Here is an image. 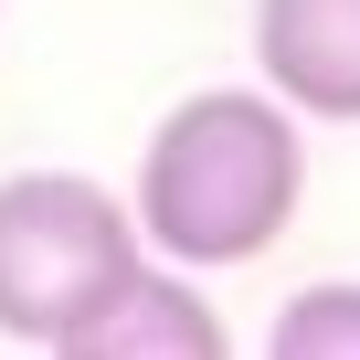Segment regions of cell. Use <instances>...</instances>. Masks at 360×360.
<instances>
[{
	"mask_svg": "<svg viewBox=\"0 0 360 360\" xmlns=\"http://www.w3.org/2000/svg\"><path fill=\"white\" fill-rule=\"evenodd\" d=\"M307 202V127L286 96L265 85H202L180 96L148 148H138V244L159 265H191V276H223V265H255Z\"/></svg>",
	"mask_w": 360,
	"mask_h": 360,
	"instance_id": "cell-1",
	"label": "cell"
},
{
	"mask_svg": "<svg viewBox=\"0 0 360 360\" xmlns=\"http://www.w3.org/2000/svg\"><path fill=\"white\" fill-rule=\"evenodd\" d=\"M138 212L85 169H11L0 180V339L75 349V328L138 276Z\"/></svg>",
	"mask_w": 360,
	"mask_h": 360,
	"instance_id": "cell-2",
	"label": "cell"
},
{
	"mask_svg": "<svg viewBox=\"0 0 360 360\" xmlns=\"http://www.w3.org/2000/svg\"><path fill=\"white\" fill-rule=\"evenodd\" d=\"M255 75L318 127H360V0H255Z\"/></svg>",
	"mask_w": 360,
	"mask_h": 360,
	"instance_id": "cell-3",
	"label": "cell"
},
{
	"mask_svg": "<svg viewBox=\"0 0 360 360\" xmlns=\"http://www.w3.org/2000/svg\"><path fill=\"white\" fill-rule=\"evenodd\" d=\"M223 349H233V328H223V307L202 297V276L138 255V276L75 328L64 360H223Z\"/></svg>",
	"mask_w": 360,
	"mask_h": 360,
	"instance_id": "cell-4",
	"label": "cell"
},
{
	"mask_svg": "<svg viewBox=\"0 0 360 360\" xmlns=\"http://www.w3.org/2000/svg\"><path fill=\"white\" fill-rule=\"evenodd\" d=\"M265 349H276V360H360V286H349V276L297 286V297L276 307Z\"/></svg>",
	"mask_w": 360,
	"mask_h": 360,
	"instance_id": "cell-5",
	"label": "cell"
}]
</instances>
